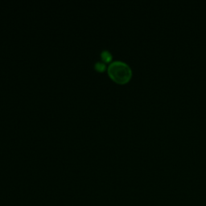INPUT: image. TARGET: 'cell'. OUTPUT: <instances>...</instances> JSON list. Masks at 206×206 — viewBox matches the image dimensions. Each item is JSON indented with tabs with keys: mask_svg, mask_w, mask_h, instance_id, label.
I'll return each mask as SVG.
<instances>
[{
	"mask_svg": "<svg viewBox=\"0 0 206 206\" xmlns=\"http://www.w3.org/2000/svg\"><path fill=\"white\" fill-rule=\"evenodd\" d=\"M107 71L110 77L114 82L121 85L127 83L132 76V71L130 66L119 61L112 62L109 65Z\"/></svg>",
	"mask_w": 206,
	"mask_h": 206,
	"instance_id": "cell-1",
	"label": "cell"
},
{
	"mask_svg": "<svg viewBox=\"0 0 206 206\" xmlns=\"http://www.w3.org/2000/svg\"><path fill=\"white\" fill-rule=\"evenodd\" d=\"M101 58L103 63H109L112 60V54L109 51L104 50L101 52Z\"/></svg>",
	"mask_w": 206,
	"mask_h": 206,
	"instance_id": "cell-2",
	"label": "cell"
},
{
	"mask_svg": "<svg viewBox=\"0 0 206 206\" xmlns=\"http://www.w3.org/2000/svg\"><path fill=\"white\" fill-rule=\"evenodd\" d=\"M94 69H95L96 71H98V72H103L105 69H106V65H105V63H103V62L98 61L94 65Z\"/></svg>",
	"mask_w": 206,
	"mask_h": 206,
	"instance_id": "cell-3",
	"label": "cell"
}]
</instances>
